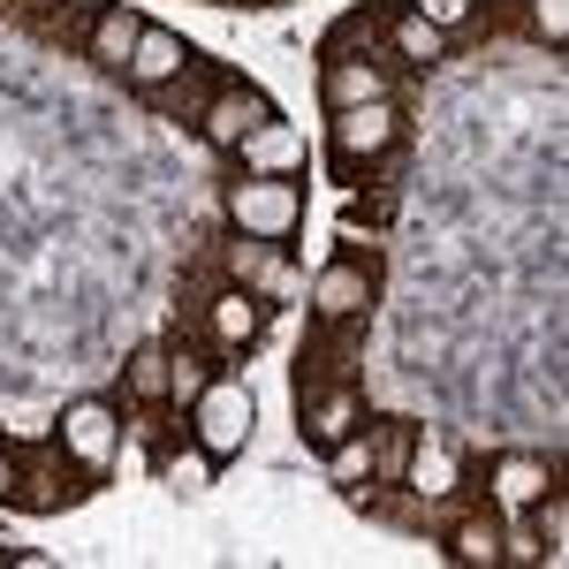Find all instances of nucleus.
Wrapping results in <instances>:
<instances>
[{"label":"nucleus","instance_id":"f257e3e1","mask_svg":"<svg viewBox=\"0 0 569 569\" xmlns=\"http://www.w3.org/2000/svg\"><path fill=\"white\" fill-rule=\"evenodd\" d=\"M91 493V471H77L61 448H23V456H8L0 448V501H16V509H69V501H84Z\"/></svg>","mask_w":569,"mask_h":569},{"label":"nucleus","instance_id":"f03ea898","mask_svg":"<svg viewBox=\"0 0 569 569\" xmlns=\"http://www.w3.org/2000/svg\"><path fill=\"white\" fill-rule=\"evenodd\" d=\"M251 426H259V395L243 388L236 372H213V380H206V395L190 402V440H198V448H206L213 463L243 456Z\"/></svg>","mask_w":569,"mask_h":569},{"label":"nucleus","instance_id":"7ed1b4c3","mask_svg":"<svg viewBox=\"0 0 569 569\" xmlns=\"http://www.w3.org/2000/svg\"><path fill=\"white\" fill-rule=\"evenodd\" d=\"M228 220L259 243H289L305 228V182L297 176H243L228 182Z\"/></svg>","mask_w":569,"mask_h":569},{"label":"nucleus","instance_id":"20e7f679","mask_svg":"<svg viewBox=\"0 0 569 569\" xmlns=\"http://www.w3.org/2000/svg\"><path fill=\"white\" fill-rule=\"evenodd\" d=\"M53 448H61L77 471L99 479V471L122 456V410H114V402H99V395L69 402V410H61V426H53Z\"/></svg>","mask_w":569,"mask_h":569},{"label":"nucleus","instance_id":"39448f33","mask_svg":"<svg viewBox=\"0 0 569 569\" xmlns=\"http://www.w3.org/2000/svg\"><path fill=\"white\" fill-rule=\"evenodd\" d=\"M372 297H380V259H372V251H365V259L342 251V259L311 281V311H319V327H357V319L372 311Z\"/></svg>","mask_w":569,"mask_h":569},{"label":"nucleus","instance_id":"423d86ee","mask_svg":"<svg viewBox=\"0 0 569 569\" xmlns=\"http://www.w3.org/2000/svg\"><path fill=\"white\" fill-rule=\"evenodd\" d=\"M395 137H402V114H395V99H365V107H342V114L327 122V144H335L342 176H357L365 160L395 152Z\"/></svg>","mask_w":569,"mask_h":569},{"label":"nucleus","instance_id":"0eeeda50","mask_svg":"<svg viewBox=\"0 0 569 569\" xmlns=\"http://www.w3.org/2000/svg\"><path fill=\"white\" fill-rule=\"evenodd\" d=\"M206 335H213L228 357H243L266 335V297H259V289H236V281L213 289V297H206Z\"/></svg>","mask_w":569,"mask_h":569},{"label":"nucleus","instance_id":"6e6552de","mask_svg":"<svg viewBox=\"0 0 569 569\" xmlns=\"http://www.w3.org/2000/svg\"><path fill=\"white\" fill-rule=\"evenodd\" d=\"M297 410H305V433L311 448H335V440H350L365 426V395L350 380H335V388H297Z\"/></svg>","mask_w":569,"mask_h":569},{"label":"nucleus","instance_id":"1a4fd4ad","mask_svg":"<svg viewBox=\"0 0 569 569\" xmlns=\"http://www.w3.org/2000/svg\"><path fill=\"white\" fill-rule=\"evenodd\" d=\"M198 69V53L182 46V31H160V23H144V39H137V53H130V77L137 91H168V84H182Z\"/></svg>","mask_w":569,"mask_h":569},{"label":"nucleus","instance_id":"9d476101","mask_svg":"<svg viewBox=\"0 0 569 569\" xmlns=\"http://www.w3.org/2000/svg\"><path fill=\"white\" fill-rule=\"evenodd\" d=\"M198 122H206V144H213V152H236V144L259 130V122H273V99H266L259 84H228L213 107L198 114Z\"/></svg>","mask_w":569,"mask_h":569},{"label":"nucleus","instance_id":"9b49d317","mask_svg":"<svg viewBox=\"0 0 569 569\" xmlns=\"http://www.w3.org/2000/svg\"><path fill=\"white\" fill-rule=\"evenodd\" d=\"M236 160H243V176H297L305 168V137L273 114V122H259V130L236 144Z\"/></svg>","mask_w":569,"mask_h":569},{"label":"nucleus","instance_id":"f8f14e48","mask_svg":"<svg viewBox=\"0 0 569 569\" xmlns=\"http://www.w3.org/2000/svg\"><path fill=\"white\" fill-rule=\"evenodd\" d=\"M319 99H327V114H342V107H365V99H395L388 91V69L380 61H327L319 69Z\"/></svg>","mask_w":569,"mask_h":569},{"label":"nucleus","instance_id":"ddd939ff","mask_svg":"<svg viewBox=\"0 0 569 569\" xmlns=\"http://www.w3.org/2000/svg\"><path fill=\"white\" fill-rule=\"evenodd\" d=\"M137 39H144V16L114 0V8H99V16H91V39L84 46H91V61H99V69H130Z\"/></svg>","mask_w":569,"mask_h":569},{"label":"nucleus","instance_id":"4468645a","mask_svg":"<svg viewBox=\"0 0 569 569\" xmlns=\"http://www.w3.org/2000/svg\"><path fill=\"white\" fill-rule=\"evenodd\" d=\"M486 486H493L501 509H531V501L555 486V463H547V456H501V463L486 471Z\"/></svg>","mask_w":569,"mask_h":569},{"label":"nucleus","instance_id":"2eb2a0df","mask_svg":"<svg viewBox=\"0 0 569 569\" xmlns=\"http://www.w3.org/2000/svg\"><path fill=\"white\" fill-rule=\"evenodd\" d=\"M410 493H426V501H440V493H456V448L433 433L410 440Z\"/></svg>","mask_w":569,"mask_h":569},{"label":"nucleus","instance_id":"dca6fc26","mask_svg":"<svg viewBox=\"0 0 569 569\" xmlns=\"http://www.w3.org/2000/svg\"><path fill=\"white\" fill-rule=\"evenodd\" d=\"M448 555H456L463 569H501L509 562V539H501L493 517H463V525L448 531Z\"/></svg>","mask_w":569,"mask_h":569},{"label":"nucleus","instance_id":"f3484780","mask_svg":"<svg viewBox=\"0 0 569 569\" xmlns=\"http://www.w3.org/2000/svg\"><path fill=\"white\" fill-rule=\"evenodd\" d=\"M372 463H380V456H372V440H365V426H357L350 440H335V448H327V479L342 486V493L372 479Z\"/></svg>","mask_w":569,"mask_h":569},{"label":"nucleus","instance_id":"a211bd4d","mask_svg":"<svg viewBox=\"0 0 569 569\" xmlns=\"http://www.w3.org/2000/svg\"><path fill=\"white\" fill-rule=\"evenodd\" d=\"M273 251H281V243H259V236H243V243H236V251H228V273H236V289H273Z\"/></svg>","mask_w":569,"mask_h":569},{"label":"nucleus","instance_id":"6ab92c4d","mask_svg":"<svg viewBox=\"0 0 569 569\" xmlns=\"http://www.w3.org/2000/svg\"><path fill=\"white\" fill-rule=\"evenodd\" d=\"M122 380H130L137 402H168V350H160V342H144V350L122 365Z\"/></svg>","mask_w":569,"mask_h":569},{"label":"nucleus","instance_id":"aec40b11","mask_svg":"<svg viewBox=\"0 0 569 569\" xmlns=\"http://www.w3.org/2000/svg\"><path fill=\"white\" fill-rule=\"evenodd\" d=\"M440 46H448V31H433L426 16H410V8L395 16V53H402V61H418V69H426V61H440Z\"/></svg>","mask_w":569,"mask_h":569},{"label":"nucleus","instance_id":"412c9836","mask_svg":"<svg viewBox=\"0 0 569 569\" xmlns=\"http://www.w3.org/2000/svg\"><path fill=\"white\" fill-rule=\"evenodd\" d=\"M160 479L176 486V493H206V486H213V456H206V448L190 440V448H176V456L160 463Z\"/></svg>","mask_w":569,"mask_h":569},{"label":"nucleus","instance_id":"4be33fe9","mask_svg":"<svg viewBox=\"0 0 569 569\" xmlns=\"http://www.w3.org/2000/svg\"><path fill=\"white\" fill-rule=\"evenodd\" d=\"M531 517H539V539H547V562H562V539H569V501H562V486H547V493L531 501Z\"/></svg>","mask_w":569,"mask_h":569},{"label":"nucleus","instance_id":"5701e85b","mask_svg":"<svg viewBox=\"0 0 569 569\" xmlns=\"http://www.w3.org/2000/svg\"><path fill=\"white\" fill-rule=\"evenodd\" d=\"M206 380H213V372H206L190 350H168V402H182V410H190V402L206 395Z\"/></svg>","mask_w":569,"mask_h":569},{"label":"nucleus","instance_id":"b1692460","mask_svg":"<svg viewBox=\"0 0 569 569\" xmlns=\"http://www.w3.org/2000/svg\"><path fill=\"white\" fill-rule=\"evenodd\" d=\"M471 8H479V0H410V16H426L433 31H463V23H471Z\"/></svg>","mask_w":569,"mask_h":569},{"label":"nucleus","instance_id":"393cba45","mask_svg":"<svg viewBox=\"0 0 569 569\" xmlns=\"http://www.w3.org/2000/svg\"><path fill=\"white\" fill-rule=\"evenodd\" d=\"M531 31L547 46H562L569 39V0H531Z\"/></svg>","mask_w":569,"mask_h":569},{"label":"nucleus","instance_id":"a878e982","mask_svg":"<svg viewBox=\"0 0 569 569\" xmlns=\"http://www.w3.org/2000/svg\"><path fill=\"white\" fill-rule=\"evenodd\" d=\"M388 213H395L388 198H350V228H357V220H372V228H380V220H388Z\"/></svg>","mask_w":569,"mask_h":569}]
</instances>
